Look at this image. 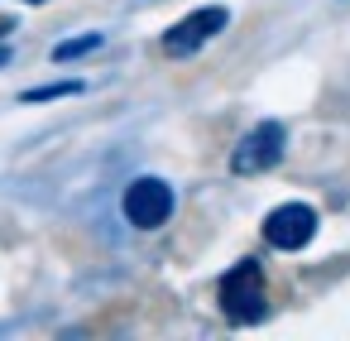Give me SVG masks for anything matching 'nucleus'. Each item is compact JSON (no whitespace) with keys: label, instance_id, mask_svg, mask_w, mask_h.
Returning <instances> with one entry per match:
<instances>
[{"label":"nucleus","instance_id":"nucleus-1","mask_svg":"<svg viewBox=\"0 0 350 341\" xmlns=\"http://www.w3.org/2000/svg\"><path fill=\"white\" fill-rule=\"evenodd\" d=\"M216 312L226 327H259L269 317V269L259 255H240L216 274Z\"/></svg>","mask_w":350,"mask_h":341},{"label":"nucleus","instance_id":"nucleus-2","mask_svg":"<svg viewBox=\"0 0 350 341\" xmlns=\"http://www.w3.org/2000/svg\"><path fill=\"white\" fill-rule=\"evenodd\" d=\"M120 216H125L130 231L154 236L178 216V188L163 173H135L125 183V192H120Z\"/></svg>","mask_w":350,"mask_h":341},{"label":"nucleus","instance_id":"nucleus-3","mask_svg":"<svg viewBox=\"0 0 350 341\" xmlns=\"http://www.w3.org/2000/svg\"><path fill=\"white\" fill-rule=\"evenodd\" d=\"M283 159H288V125H283L278 116H264V121H254V125L230 144L226 168H230L235 178H264V173H273Z\"/></svg>","mask_w":350,"mask_h":341},{"label":"nucleus","instance_id":"nucleus-4","mask_svg":"<svg viewBox=\"0 0 350 341\" xmlns=\"http://www.w3.org/2000/svg\"><path fill=\"white\" fill-rule=\"evenodd\" d=\"M321 236V212L302 197H288V202H273L259 221V240L273 250V255H302L312 240Z\"/></svg>","mask_w":350,"mask_h":341},{"label":"nucleus","instance_id":"nucleus-5","mask_svg":"<svg viewBox=\"0 0 350 341\" xmlns=\"http://www.w3.org/2000/svg\"><path fill=\"white\" fill-rule=\"evenodd\" d=\"M230 29V5H197V10H187L183 20H173L163 34H159V53L163 58H173V63H183V58H197L202 49H211L221 34Z\"/></svg>","mask_w":350,"mask_h":341},{"label":"nucleus","instance_id":"nucleus-6","mask_svg":"<svg viewBox=\"0 0 350 341\" xmlns=\"http://www.w3.org/2000/svg\"><path fill=\"white\" fill-rule=\"evenodd\" d=\"M101 49H106V34H101V29H82V34H72V39H58V44L49 49V58L63 68V63L92 58V53H101Z\"/></svg>","mask_w":350,"mask_h":341},{"label":"nucleus","instance_id":"nucleus-7","mask_svg":"<svg viewBox=\"0 0 350 341\" xmlns=\"http://www.w3.org/2000/svg\"><path fill=\"white\" fill-rule=\"evenodd\" d=\"M87 82L82 77H58V82H39V87H25L20 101L25 106H49V101H68V97H82Z\"/></svg>","mask_w":350,"mask_h":341},{"label":"nucleus","instance_id":"nucleus-8","mask_svg":"<svg viewBox=\"0 0 350 341\" xmlns=\"http://www.w3.org/2000/svg\"><path fill=\"white\" fill-rule=\"evenodd\" d=\"M15 29H20V20H15V15H0V39H10Z\"/></svg>","mask_w":350,"mask_h":341},{"label":"nucleus","instance_id":"nucleus-9","mask_svg":"<svg viewBox=\"0 0 350 341\" xmlns=\"http://www.w3.org/2000/svg\"><path fill=\"white\" fill-rule=\"evenodd\" d=\"M15 63V49H10V39H0V68H10Z\"/></svg>","mask_w":350,"mask_h":341},{"label":"nucleus","instance_id":"nucleus-10","mask_svg":"<svg viewBox=\"0 0 350 341\" xmlns=\"http://www.w3.org/2000/svg\"><path fill=\"white\" fill-rule=\"evenodd\" d=\"M0 5H5V0H0ZM15 5H49V0H15Z\"/></svg>","mask_w":350,"mask_h":341}]
</instances>
